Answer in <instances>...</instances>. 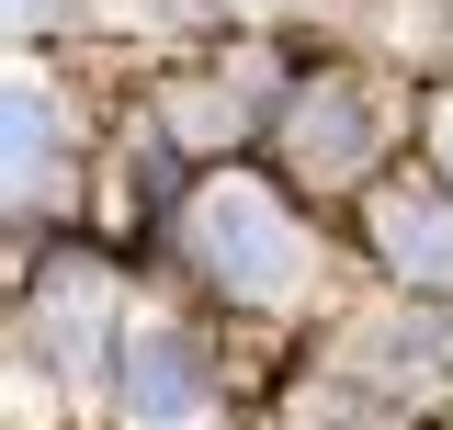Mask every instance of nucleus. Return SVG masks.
<instances>
[{
	"label": "nucleus",
	"mask_w": 453,
	"mask_h": 430,
	"mask_svg": "<svg viewBox=\"0 0 453 430\" xmlns=\"http://www.w3.org/2000/svg\"><path fill=\"white\" fill-rule=\"evenodd\" d=\"M193 238H204L216 283H238L250 306H283V295L306 283V238L283 227V204L261 181H204V193H193Z\"/></svg>",
	"instance_id": "1"
},
{
	"label": "nucleus",
	"mask_w": 453,
	"mask_h": 430,
	"mask_svg": "<svg viewBox=\"0 0 453 430\" xmlns=\"http://www.w3.org/2000/svg\"><path fill=\"white\" fill-rule=\"evenodd\" d=\"M125 419L136 430H193L204 419V351H193L170 318H148L136 340H125Z\"/></svg>",
	"instance_id": "2"
},
{
	"label": "nucleus",
	"mask_w": 453,
	"mask_h": 430,
	"mask_svg": "<svg viewBox=\"0 0 453 430\" xmlns=\"http://www.w3.org/2000/svg\"><path fill=\"white\" fill-rule=\"evenodd\" d=\"M374 238H386V261L408 272V283H442V295H453V204L386 193V204H374Z\"/></svg>",
	"instance_id": "3"
},
{
	"label": "nucleus",
	"mask_w": 453,
	"mask_h": 430,
	"mask_svg": "<svg viewBox=\"0 0 453 430\" xmlns=\"http://www.w3.org/2000/svg\"><path fill=\"white\" fill-rule=\"evenodd\" d=\"M46 328H57V363H68V374L91 385L103 374V272H46Z\"/></svg>",
	"instance_id": "5"
},
{
	"label": "nucleus",
	"mask_w": 453,
	"mask_h": 430,
	"mask_svg": "<svg viewBox=\"0 0 453 430\" xmlns=\"http://www.w3.org/2000/svg\"><path fill=\"white\" fill-rule=\"evenodd\" d=\"M363 148H374V113H363V91H306V103H295V159L318 170V181L363 170Z\"/></svg>",
	"instance_id": "4"
},
{
	"label": "nucleus",
	"mask_w": 453,
	"mask_h": 430,
	"mask_svg": "<svg viewBox=\"0 0 453 430\" xmlns=\"http://www.w3.org/2000/svg\"><path fill=\"white\" fill-rule=\"evenodd\" d=\"M68 12H80V0H12V23H23V35H46V23H68Z\"/></svg>",
	"instance_id": "7"
},
{
	"label": "nucleus",
	"mask_w": 453,
	"mask_h": 430,
	"mask_svg": "<svg viewBox=\"0 0 453 430\" xmlns=\"http://www.w3.org/2000/svg\"><path fill=\"white\" fill-rule=\"evenodd\" d=\"M442 170H453V103H442Z\"/></svg>",
	"instance_id": "8"
},
{
	"label": "nucleus",
	"mask_w": 453,
	"mask_h": 430,
	"mask_svg": "<svg viewBox=\"0 0 453 430\" xmlns=\"http://www.w3.org/2000/svg\"><path fill=\"white\" fill-rule=\"evenodd\" d=\"M46 159H57V103H46V80L23 68V80H12V193H23V204L46 193Z\"/></svg>",
	"instance_id": "6"
}]
</instances>
